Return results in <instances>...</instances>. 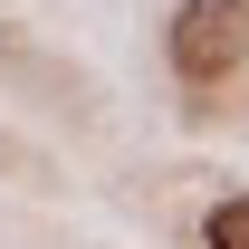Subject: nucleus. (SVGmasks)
I'll return each instance as SVG.
<instances>
[{"mask_svg": "<svg viewBox=\"0 0 249 249\" xmlns=\"http://www.w3.org/2000/svg\"><path fill=\"white\" fill-rule=\"evenodd\" d=\"M163 58L192 96H230L249 77V0H173Z\"/></svg>", "mask_w": 249, "mask_h": 249, "instance_id": "obj_1", "label": "nucleus"}, {"mask_svg": "<svg viewBox=\"0 0 249 249\" xmlns=\"http://www.w3.org/2000/svg\"><path fill=\"white\" fill-rule=\"evenodd\" d=\"M201 249H249V192H220L201 211Z\"/></svg>", "mask_w": 249, "mask_h": 249, "instance_id": "obj_2", "label": "nucleus"}]
</instances>
